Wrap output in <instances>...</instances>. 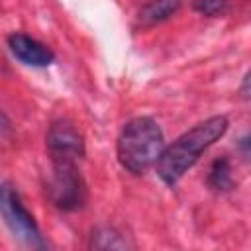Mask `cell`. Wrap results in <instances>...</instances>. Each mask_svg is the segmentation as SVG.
I'll return each instance as SVG.
<instances>
[{"mask_svg":"<svg viewBox=\"0 0 251 251\" xmlns=\"http://www.w3.org/2000/svg\"><path fill=\"white\" fill-rule=\"evenodd\" d=\"M227 127L229 122L226 116H212L180 133L171 145L163 147L155 161L157 176L167 186H175L198 163L200 155L226 135Z\"/></svg>","mask_w":251,"mask_h":251,"instance_id":"1","label":"cell"},{"mask_svg":"<svg viewBox=\"0 0 251 251\" xmlns=\"http://www.w3.org/2000/svg\"><path fill=\"white\" fill-rule=\"evenodd\" d=\"M163 147L165 135L161 126L149 116H137L122 127L116 143V155L127 173L143 175L155 165Z\"/></svg>","mask_w":251,"mask_h":251,"instance_id":"2","label":"cell"},{"mask_svg":"<svg viewBox=\"0 0 251 251\" xmlns=\"http://www.w3.org/2000/svg\"><path fill=\"white\" fill-rule=\"evenodd\" d=\"M0 216L10 229V233L24 245L31 249H45L47 243L41 235V229L31 216V212L25 208L20 192L12 182L0 184Z\"/></svg>","mask_w":251,"mask_h":251,"instance_id":"3","label":"cell"},{"mask_svg":"<svg viewBox=\"0 0 251 251\" xmlns=\"http://www.w3.org/2000/svg\"><path fill=\"white\" fill-rule=\"evenodd\" d=\"M51 175L47 182V194L51 202L63 212H76L86 202V184L71 161H51Z\"/></svg>","mask_w":251,"mask_h":251,"instance_id":"4","label":"cell"},{"mask_svg":"<svg viewBox=\"0 0 251 251\" xmlns=\"http://www.w3.org/2000/svg\"><path fill=\"white\" fill-rule=\"evenodd\" d=\"M45 145L51 161H71L76 163L84 157V137L69 122H55L47 129Z\"/></svg>","mask_w":251,"mask_h":251,"instance_id":"5","label":"cell"},{"mask_svg":"<svg viewBox=\"0 0 251 251\" xmlns=\"http://www.w3.org/2000/svg\"><path fill=\"white\" fill-rule=\"evenodd\" d=\"M8 49L20 63L33 69H45L55 61V53L45 43L37 41L27 33H12L8 37Z\"/></svg>","mask_w":251,"mask_h":251,"instance_id":"6","label":"cell"},{"mask_svg":"<svg viewBox=\"0 0 251 251\" xmlns=\"http://www.w3.org/2000/svg\"><path fill=\"white\" fill-rule=\"evenodd\" d=\"M182 8V0H149L139 10V24L141 25H155L171 20Z\"/></svg>","mask_w":251,"mask_h":251,"instance_id":"7","label":"cell"},{"mask_svg":"<svg viewBox=\"0 0 251 251\" xmlns=\"http://www.w3.org/2000/svg\"><path fill=\"white\" fill-rule=\"evenodd\" d=\"M208 186L218 190V192H226L233 186L231 163H229L227 157H220L212 163V167L208 171Z\"/></svg>","mask_w":251,"mask_h":251,"instance_id":"8","label":"cell"},{"mask_svg":"<svg viewBox=\"0 0 251 251\" xmlns=\"http://www.w3.org/2000/svg\"><path fill=\"white\" fill-rule=\"evenodd\" d=\"M88 247H90V249H126V247H127V241H126V239L122 237V233L116 231L114 227L102 226V227L92 229Z\"/></svg>","mask_w":251,"mask_h":251,"instance_id":"9","label":"cell"},{"mask_svg":"<svg viewBox=\"0 0 251 251\" xmlns=\"http://www.w3.org/2000/svg\"><path fill=\"white\" fill-rule=\"evenodd\" d=\"M229 4L227 0H192V10L206 16V18H218L227 12Z\"/></svg>","mask_w":251,"mask_h":251,"instance_id":"10","label":"cell"},{"mask_svg":"<svg viewBox=\"0 0 251 251\" xmlns=\"http://www.w3.org/2000/svg\"><path fill=\"white\" fill-rule=\"evenodd\" d=\"M241 98L249 100V75L243 76V84H241Z\"/></svg>","mask_w":251,"mask_h":251,"instance_id":"11","label":"cell"},{"mask_svg":"<svg viewBox=\"0 0 251 251\" xmlns=\"http://www.w3.org/2000/svg\"><path fill=\"white\" fill-rule=\"evenodd\" d=\"M247 145H249V137L245 135V137L241 139V143H239V147H241V151H243V157H245V159L249 157V149H247Z\"/></svg>","mask_w":251,"mask_h":251,"instance_id":"12","label":"cell"}]
</instances>
